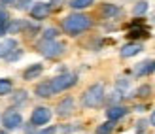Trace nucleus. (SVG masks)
Returning <instances> with one entry per match:
<instances>
[{
    "mask_svg": "<svg viewBox=\"0 0 155 134\" xmlns=\"http://www.w3.org/2000/svg\"><path fill=\"white\" fill-rule=\"evenodd\" d=\"M114 121H106V123H102V125H98V129H97V134H110L112 130H114Z\"/></svg>",
    "mask_w": 155,
    "mask_h": 134,
    "instance_id": "obj_18",
    "label": "nucleus"
},
{
    "mask_svg": "<svg viewBox=\"0 0 155 134\" xmlns=\"http://www.w3.org/2000/svg\"><path fill=\"white\" fill-rule=\"evenodd\" d=\"M42 72H44V66L42 64H30L25 72H23V77H25V80H36Z\"/></svg>",
    "mask_w": 155,
    "mask_h": 134,
    "instance_id": "obj_13",
    "label": "nucleus"
},
{
    "mask_svg": "<svg viewBox=\"0 0 155 134\" xmlns=\"http://www.w3.org/2000/svg\"><path fill=\"white\" fill-rule=\"evenodd\" d=\"M78 77L74 74H63V76H57L51 80V87H53V93H61V91H66L70 89L72 85H76Z\"/></svg>",
    "mask_w": 155,
    "mask_h": 134,
    "instance_id": "obj_4",
    "label": "nucleus"
},
{
    "mask_svg": "<svg viewBox=\"0 0 155 134\" xmlns=\"http://www.w3.org/2000/svg\"><path fill=\"white\" fill-rule=\"evenodd\" d=\"M93 4V0H70V8L74 10H85Z\"/></svg>",
    "mask_w": 155,
    "mask_h": 134,
    "instance_id": "obj_17",
    "label": "nucleus"
},
{
    "mask_svg": "<svg viewBox=\"0 0 155 134\" xmlns=\"http://www.w3.org/2000/svg\"><path fill=\"white\" fill-rule=\"evenodd\" d=\"M23 27H25V25H23L21 21H13L12 25H8V30H10V32H17V30L23 28Z\"/></svg>",
    "mask_w": 155,
    "mask_h": 134,
    "instance_id": "obj_22",
    "label": "nucleus"
},
{
    "mask_svg": "<svg viewBox=\"0 0 155 134\" xmlns=\"http://www.w3.org/2000/svg\"><path fill=\"white\" fill-rule=\"evenodd\" d=\"M146 11H148V2H144V0H142V2H138V4L133 8V13H134V15H142V13H146Z\"/></svg>",
    "mask_w": 155,
    "mask_h": 134,
    "instance_id": "obj_20",
    "label": "nucleus"
},
{
    "mask_svg": "<svg viewBox=\"0 0 155 134\" xmlns=\"http://www.w3.org/2000/svg\"><path fill=\"white\" fill-rule=\"evenodd\" d=\"M15 100H17V102L27 100V93H25V91H19V93H17V96H15Z\"/></svg>",
    "mask_w": 155,
    "mask_h": 134,
    "instance_id": "obj_27",
    "label": "nucleus"
},
{
    "mask_svg": "<svg viewBox=\"0 0 155 134\" xmlns=\"http://www.w3.org/2000/svg\"><path fill=\"white\" fill-rule=\"evenodd\" d=\"M104 102V85L95 83L81 94V104L85 108H98Z\"/></svg>",
    "mask_w": 155,
    "mask_h": 134,
    "instance_id": "obj_2",
    "label": "nucleus"
},
{
    "mask_svg": "<svg viewBox=\"0 0 155 134\" xmlns=\"http://www.w3.org/2000/svg\"><path fill=\"white\" fill-rule=\"evenodd\" d=\"M91 25H93L91 19L87 17V15H83V13H72V15H68V17L63 21V28L70 36H78V34L85 32V30H89Z\"/></svg>",
    "mask_w": 155,
    "mask_h": 134,
    "instance_id": "obj_1",
    "label": "nucleus"
},
{
    "mask_svg": "<svg viewBox=\"0 0 155 134\" xmlns=\"http://www.w3.org/2000/svg\"><path fill=\"white\" fill-rule=\"evenodd\" d=\"M153 70H155V60H148V62H140V66L136 68V74L146 76V74H151Z\"/></svg>",
    "mask_w": 155,
    "mask_h": 134,
    "instance_id": "obj_14",
    "label": "nucleus"
},
{
    "mask_svg": "<svg viewBox=\"0 0 155 134\" xmlns=\"http://www.w3.org/2000/svg\"><path fill=\"white\" fill-rule=\"evenodd\" d=\"M51 13V8H49V4H45V2H38V4H34L32 8H30V15H32V19H45L48 15Z\"/></svg>",
    "mask_w": 155,
    "mask_h": 134,
    "instance_id": "obj_7",
    "label": "nucleus"
},
{
    "mask_svg": "<svg viewBox=\"0 0 155 134\" xmlns=\"http://www.w3.org/2000/svg\"><path fill=\"white\" fill-rule=\"evenodd\" d=\"M10 93H12V81L2 77V80H0V96H6V94H10Z\"/></svg>",
    "mask_w": 155,
    "mask_h": 134,
    "instance_id": "obj_16",
    "label": "nucleus"
},
{
    "mask_svg": "<svg viewBox=\"0 0 155 134\" xmlns=\"http://www.w3.org/2000/svg\"><path fill=\"white\" fill-rule=\"evenodd\" d=\"M6 30H8V15L2 8H0V36H4Z\"/></svg>",
    "mask_w": 155,
    "mask_h": 134,
    "instance_id": "obj_19",
    "label": "nucleus"
},
{
    "mask_svg": "<svg viewBox=\"0 0 155 134\" xmlns=\"http://www.w3.org/2000/svg\"><path fill=\"white\" fill-rule=\"evenodd\" d=\"M15 47H17V42H15L13 38L0 42V59H8V57H10V53L15 51Z\"/></svg>",
    "mask_w": 155,
    "mask_h": 134,
    "instance_id": "obj_10",
    "label": "nucleus"
},
{
    "mask_svg": "<svg viewBox=\"0 0 155 134\" xmlns=\"http://www.w3.org/2000/svg\"><path fill=\"white\" fill-rule=\"evenodd\" d=\"M140 51H142V45H140V44L130 42V44H127V45H123L119 53H121L123 59H129V57H134V55H138Z\"/></svg>",
    "mask_w": 155,
    "mask_h": 134,
    "instance_id": "obj_9",
    "label": "nucleus"
},
{
    "mask_svg": "<svg viewBox=\"0 0 155 134\" xmlns=\"http://www.w3.org/2000/svg\"><path fill=\"white\" fill-rule=\"evenodd\" d=\"M57 34H59V30H57V28H48V30L44 32V40H55Z\"/></svg>",
    "mask_w": 155,
    "mask_h": 134,
    "instance_id": "obj_21",
    "label": "nucleus"
},
{
    "mask_svg": "<svg viewBox=\"0 0 155 134\" xmlns=\"http://www.w3.org/2000/svg\"><path fill=\"white\" fill-rule=\"evenodd\" d=\"M108 121H117V119H121V117H125L127 115V108H123V106H112L110 109H108Z\"/></svg>",
    "mask_w": 155,
    "mask_h": 134,
    "instance_id": "obj_12",
    "label": "nucleus"
},
{
    "mask_svg": "<svg viewBox=\"0 0 155 134\" xmlns=\"http://www.w3.org/2000/svg\"><path fill=\"white\" fill-rule=\"evenodd\" d=\"M19 0H2V6H17Z\"/></svg>",
    "mask_w": 155,
    "mask_h": 134,
    "instance_id": "obj_29",
    "label": "nucleus"
},
{
    "mask_svg": "<svg viewBox=\"0 0 155 134\" xmlns=\"http://www.w3.org/2000/svg\"><path fill=\"white\" fill-rule=\"evenodd\" d=\"M150 87H148V85H144V87H140V89H138V96H148V94H150Z\"/></svg>",
    "mask_w": 155,
    "mask_h": 134,
    "instance_id": "obj_25",
    "label": "nucleus"
},
{
    "mask_svg": "<svg viewBox=\"0 0 155 134\" xmlns=\"http://www.w3.org/2000/svg\"><path fill=\"white\" fill-rule=\"evenodd\" d=\"M0 134H8V132H4V130H0Z\"/></svg>",
    "mask_w": 155,
    "mask_h": 134,
    "instance_id": "obj_31",
    "label": "nucleus"
},
{
    "mask_svg": "<svg viewBox=\"0 0 155 134\" xmlns=\"http://www.w3.org/2000/svg\"><path fill=\"white\" fill-rule=\"evenodd\" d=\"M38 51L48 59H55V57H61L64 53V44L57 42V40H42L38 44Z\"/></svg>",
    "mask_w": 155,
    "mask_h": 134,
    "instance_id": "obj_3",
    "label": "nucleus"
},
{
    "mask_svg": "<svg viewBox=\"0 0 155 134\" xmlns=\"http://www.w3.org/2000/svg\"><path fill=\"white\" fill-rule=\"evenodd\" d=\"M61 2H63V0H51V4H49V8H51V10H57V8L61 6Z\"/></svg>",
    "mask_w": 155,
    "mask_h": 134,
    "instance_id": "obj_28",
    "label": "nucleus"
},
{
    "mask_svg": "<svg viewBox=\"0 0 155 134\" xmlns=\"http://www.w3.org/2000/svg\"><path fill=\"white\" fill-rule=\"evenodd\" d=\"M36 94L40 98H49L53 96V87H51V81H42V83H38L36 85Z\"/></svg>",
    "mask_w": 155,
    "mask_h": 134,
    "instance_id": "obj_11",
    "label": "nucleus"
},
{
    "mask_svg": "<svg viewBox=\"0 0 155 134\" xmlns=\"http://www.w3.org/2000/svg\"><path fill=\"white\" fill-rule=\"evenodd\" d=\"M129 36L130 38H136V36H148V34H146L144 28H133V30H129Z\"/></svg>",
    "mask_w": 155,
    "mask_h": 134,
    "instance_id": "obj_23",
    "label": "nucleus"
},
{
    "mask_svg": "<svg viewBox=\"0 0 155 134\" xmlns=\"http://www.w3.org/2000/svg\"><path fill=\"white\" fill-rule=\"evenodd\" d=\"M102 13H104V17H114V15L119 13V8L114 6V4H104L102 6Z\"/></svg>",
    "mask_w": 155,
    "mask_h": 134,
    "instance_id": "obj_15",
    "label": "nucleus"
},
{
    "mask_svg": "<svg viewBox=\"0 0 155 134\" xmlns=\"http://www.w3.org/2000/svg\"><path fill=\"white\" fill-rule=\"evenodd\" d=\"M30 2H32V0H19V2H17V8H19V10H28Z\"/></svg>",
    "mask_w": 155,
    "mask_h": 134,
    "instance_id": "obj_24",
    "label": "nucleus"
},
{
    "mask_svg": "<svg viewBox=\"0 0 155 134\" xmlns=\"http://www.w3.org/2000/svg\"><path fill=\"white\" fill-rule=\"evenodd\" d=\"M57 129L55 127H48V129H42V130H38V134H55Z\"/></svg>",
    "mask_w": 155,
    "mask_h": 134,
    "instance_id": "obj_26",
    "label": "nucleus"
},
{
    "mask_svg": "<svg viewBox=\"0 0 155 134\" xmlns=\"http://www.w3.org/2000/svg\"><path fill=\"white\" fill-rule=\"evenodd\" d=\"M49 119H51V109L49 108H44V106L36 108L34 112H32V115H30V123L36 125V127H42V125L49 123Z\"/></svg>",
    "mask_w": 155,
    "mask_h": 134,
    "instance_id": "obj_6",
    "label": "nucleus"
},
{
    "mask_svg": "<svg viewBox=\"0 0 155 134\" xmlns=\"http://www.w3.org/2000/svg\"><path fill=\"white\" fill-rule=\"evenodd\" d=\"M150 123L155 127V109H153V113H151V117H150Z\"/></svg>",
    "mask_w": 155,
    "mask_h": 134,
    "instance_id": "obj_30",
    "label": "nucleus"
},
{
    "mask_svg": "<svg viewBox=\"0 0 155 134\" xmlns=\"http://www.w3.org/2000/svg\"><path fill=\"white\" fill-rule=\"evenodd\" d=\"M72 112H74V98L72 96H66L64 100L59 102V106H57V115L59 117H68Z\"/></svg>",
    "mask_w": 155,
    "mask_h": 134,
    "instance_id": "obj_8",
    "label": "nucleus"
},
{
    "mask_svg": "<svg viewBox=\"0 0 155 134\" xmlns=\"http://www.w3.org/2000/svg\"><path fill=\"white\" fill-rule=\"evenodd\" d=\"M2 123L8 130H13V129H19L21 123H23V117L19 112H15V109H6L4 115H2Z\"/></svg>",
    "mask_w": 155,
    "mask_h": 134,
    "instance_id": "obj_5",
    "label": "nucleus"
}]
</instances>
